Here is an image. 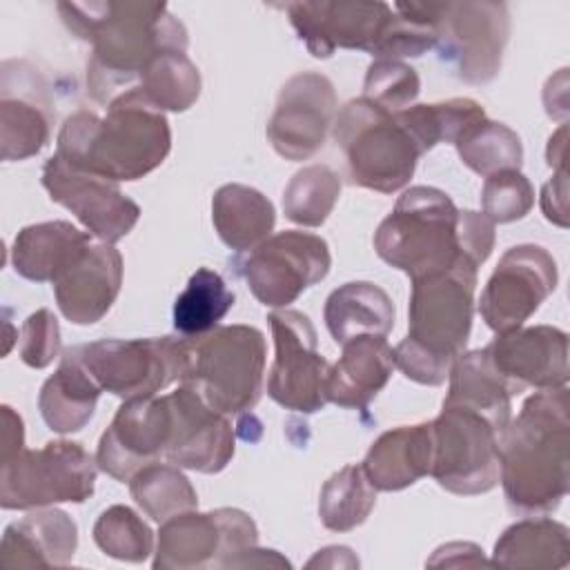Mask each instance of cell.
Listing matches in <instances>:
<instances>
[{"mask_svg":"<svg viewBox=\"0 0 570 570\" xmlns=\"http://www.w3.org/2000/svg\"><path fill=\"white\" fill-rule=\"evenodd\" d=\"M476 265L461 258L450 269L412 281L407 336L394 347V365L414 383H445L472 330Z\"/></svg>","mask_w":570,"mask_h":570,"instance_id":"4","label":"cell"},{"mask_svg":"<svg viewBox=\"0 0 570 570\" xmlns=\"http://www.w3.org/2000/svg\"><path fill=\"white\" fill-rule=\"evenodd\" d=\"M285 566H289V561L281 557L276 550H263L252 546L245 552H240L229 568H285Z\"/></svg>","mask_w":570,"mask_h":570,"instance_id":"48","label":"cell"},{"mask_svg":"<svg viewBox=\"0 0 570 570\" xmlns=\"http://www.w3.org/2000/svg\"><path fill=\"white\" fill-rule=\"evenodd\" d=\"M376 503V488L370 483L363 465H345L321 488L318 517L332 532H347L361 525Z\"/></svg>","mask_w":570,"mask_h":570,"instance_id":"37","label":"cell"},{"mask_svg":"<svg viewBox=\"0 0 570 570\" xmlns=\"http://www.w3.org/2000/svg\"><path fill=\"white\" fill-rule=\"evenodd\" d=\"M42 185L49 198L67 207L100 243H118L140 218V207L120 191L118 183L78 169L58 154L47 158Z\"/></svg>","mask_w":570,"mask_h":570,"instance_id":"16","label":"cell"},{"mask_svg":"<svg viewBox=\"0 0 570 570\" xmlns=\"http://www.w3.org/2000/svg\"><path fill=\"white\" fill-rule=\"evenodd\" d=\"M434 459L430 474L434 481L461 497L485 494L499 483V432L481 414L443 405L432 421Z\"/></svg>","mask_w":570,"mask_h":570,"instance_id":"10","label":"cell"},{"mask_svg":"<svg viewBox=\"0 0 570 570\" xmlns=\"http://www.w3.org/2000/svg\"><path fill=\"white\" fill-rule=\"evenodd\" d=\"M428 566H490V561L483 557V550L468 541H454L445 543L434 550V554L428 559Z\"/></svg>","mask_w":570,"mask_h":570,"instance_id":"46","label":"cell"},{"mask_svg":"<svg viewBox=\"0 0 570 570\" xmlns=\"http://www.w3.org/2000/svg\"><path fill=\"white\" fill-rule=\"evenodd\" d=\"M534 189L519 169L499 171L485 178L481 189V207L494 223H512L530 214Z\"/></svg>","mask_w":570,"mask_h":570,"instance_id":"42","label":"cell"},{"mask_svg":"<svg viewBox=\"0 0 570 570\" xmlns=\"http://www.w3.org/2000/svg\"><path fill=\"white\" fill-rule=\"evenodd\" d=\"M394 367V350L385 336H356L343 345L341 358L330 365L327 401L365 410L387 385Z\"/></svg>","mask_w":570,"mask_h":570,"instance_id":"25","label":"cell"},{"mask_svg":"<svg viewBox=\"0 0 570 570\" xmlns=\"http://www.w3.org/2000/svg\"><path fill=\"white\" fill-rule=\"evenodd\" d=\"M234 307V292L223 276L198 267L174 301V327L183 336H203L218 327V321Z\"/></svg>","mask_w":570,"mask_h":570,"instance_id":"34","label":"cell"},{"mask_svg":"<svg viewBox=\"0 0 570 570\" xmlns=\"http://www.w3.org/2000/svg\"><path fill=\"white\" fill-rule=\"evenodd\" d=\"M256 523L243 510L218 508L212 512H180L163 521L158 530L154 568H229L232 561L256 546Z\"/></svg>","mask_w":570,"mask_h":570,"instance_id":"11","label":"cell"},{"mask_svg":"<svg viewBox=\"0 0 570 570\" xmlns=\"http://www.w3.org/2000/svg\"><path fill=\"white\" fill-rule=\"evenodd\" d=\"M174 419L169 396L125 401L96 450L98 468L116 481H127L145 465L165 459L171 443Z\"/></svg>","mask_w":570,"mask_h":570,"instance_id":"18","label":"cell"},{"mask_svg":"<svg viewBox=\"0 0 570 570\" xmlns=\"http://www.w3.org/2000/svg\"><path fill=\"white\" fill-rule=\"evenodd\" d=\"M96 546L111 559L140 563L154 552V532L127 505H111L94 523Z\"/></svg>","mask_w":570,"mask_h":570,"instance_id":"40","label":"cell"},{"mask_svg":"<svg viewBox=\"0 0 570 570\" xmlns=\"http://www.w3.org/2000/svg\"><path fill=\"white\" fill-rule=\"evenodd\" d=\"M557 281V263L546 247L514 245L501 256L481 292V318L497 334L523 327L554 292Z\"/></svg>","mask_w":570,"mask_h":570,"instance_id":"15","label":"cell"},{"mask_svg":"<svg viewBox=\"0 0 570 570\" xmlns=\"http://www.w3.org/2000/svg\"><path fill=\"white\" fill-rule=\"evenodd\" d=\"M87 245H91V234L67 220L27 225L13 238L11 265L27 281L53 283Z\"/></svg>","mask_w":570,"mask_h":570,"instance_id":"27","label":"cell"},{"mask_svg":"<svg viewBox=\"0 0 570 570\" xmlns=\"http://www.w3.org/2000/svg\"><path fill=\"white\" fill-rule=\"evenodd\" d=\"M60 354V325L47 309H36L27 316L20 330V358L33 370H42Z\"/></svg>","mask_w":570,"mask_h":570,"instance_id":"43","label":"cell"},{"mask_svg":"<svg viewBox=\"0 0 570 570\" xmlns=\"http://www.w3.org/2000/svg\"><path fill=\"white\" fill-rule=\"evenodd\" d=\"M436 47L470 85L490 82L503 60L510 38V13L503 2L461 0L436 2Z\"/></svg>","mask_w":570,"mask_h":570,"instance_id":"12","label":"cell"},{"mask_svg":"<svg viewBox=\"0 0 570 570\" xmlns=\"http://www.w3.org/2000/svg\"><path fill=\"white\" fill-rule=\"evenodd\" d=\"M454 145L463 165L483 178L508 169H521L523 165V145L519 134L490 118H481L470 125Z\"/></svg>","mask_w":570,"mask_h":570,"instance_id":"38","label":"cell"},{"mask_svg":"<svg viewBox=\"0 0 570 570\" xmlns=\"http://www.w3.org/2000/svg\"><path fill=\"white\" fill-rule=\"evenodd\" d=\"M265 336L252 325H218L187 336L183 385L194 387L220 414L249 412L263 394Z\"/></svg>","mask_w":570,"mask_h":570,"instance_id":"6","label":"cell"},{"mask_svg":"<svg viewBox=\"0 0 570 570\" xmlns=\"http://www.w3.org/2000/svg\"><path fill=\"white\" fill-rule=\"evenodd\" d=\"M212 220L220 240L236 252H252L269 238L276 212L272 200L254 187L229 183L212 198Z\"/></svg>","mask_w":570,"mask_h":570,"instance_id":"31","label":"cell"},{"mask_svg":"<svg viewBox=\"0 0 570 570\" xmlns=\"http://www.w3.org/2000/svg\"><path fill=\"white\" fill-rule=\"evenodd\" d=\"M494 225L497 223L488 218L483 212L459 209V220H456L459 249L476 267L485 263L494 249Z\"/></svg>","mask_w":570,"mask_h":570,"instance_id":"44","label":"cell"},{"mask_svg":"<svg viewBox=\"0 0 570 570\" xmlns=\"http://www.w3.org/2000/svg\"><path fill=\"white\" fill-rule=\"evenodd\" d=\"M76 548L78 528L67 512L58 508H33L20 521L4 528L0 563L4 568L67 566Z\"/></svg>","mask_w":570,"mask_h":570,"instance_id":"24","label":"cell"},{"mask_svg":"<svg viewBox=\"0 0 570 570\" xmlns=\"http://www.w3.org/2000/svg\"><path fill=\"white\" fill-rule=\"evenodd\" d=\"M51 134L49 100L40 76L24 60L2 62L0 149L2 160L36 156Z\"/></svg>","mask_w":570,"mask_h":570,"instance_id":"22","label":"cell"},{"mask_svg":"<svg viewBox=\"0 0 570 570\" xmlns=\"http://www.w3.org/2000/svg\"><path fill=\"white\" fill-rule=\"evenodd\" d=\"M274 338V363L267 374V394L285 410L314 414L327 403L330 363L318 352V338L307 314L274 309L267 316Z\"/></svg>","mask_w":570,"mask_h":570,"instance_id":"13","label":"cell"},{"mask_svg":"<svg viewBox=\"0 0 570 570\" xmlns=\"http://www.w3.org/2000/svg\"><path fill=\"white\" fill-rule=\"evenodd\" d=\"M174 432L165 459L178 468L216 474L234 456L236 439L227 414L216 412L189 385L169 392Z\"/></svg>","mask_w":570,"mask_h":570,"instance_id":"20","label":"cell"},{"mask_svg":"<svg viewBox=\"0 0 570 570\" xmlns=\"http://www.w3.org/2000/svg\"><path fill=\"white\" fill-rule=\"evenodd\" d=\"M450 387L443 405L465 407L492 423L501 434L512 414V390L492 365L485 347L463 352L450 367Z\"/></svg>","mask_w":570,"mask_h":570,"instance_id":"28","label":"cell"},{"mask_svg":"<svg viewBox=\"0 0 570 570\" xmlns=\"http://www.w3.org/2000/svg\"><path fill=\"white\" fill-rule=\"evenodd\" d=\"M341 196V178L327 165L298 169L283 191L285 218L303 227H321Z\"/></svg>","mask_w":570,"mask_h":570,"instance_id":"39","label":"cell"},{"mask_svg":"<svg viewBox=\"0 0 570 570\" xmlns=\"http://www.w3.org/2000/svg\"><path fill=\"white\" fill-rule=\"evenodd\" d=\"M459 209L452 198L428 185L405 189L374 234L376 254L412 281L450 269L461 258ZM470 261V258H468Z\"/></svg>","mask_w":570,"mask_h":570,"instance_id":"5","label":"cell"},{"mask_svg":"<svg viewBox=\"0 0 570 570\" xmlns=\"http://www.w3.org/2000/svg\"><path fill=\"white\" fill-rule=\"evenodd\" d=\"M570 561L568 528L543 514H532L503 530L494 543L492 566L501 568H566Z\"/></svg>","mask_w":570,"mask_h":570,"instance_id":"32","label":"cell"},{"mask_svg":"<svg viewBox=\"0 0 570 570\" xmlns=\"http://www.w3.org/2000/svg\"><path fill=\"white\" fill-rule=\"evenodd\" d=\"M421 80L416 69L401 60H374L363 80V96L372 105L399 114L416 100Z\"/></svg>","mask_w":570,"mask_h":570,"instance_id":"41","label":"cell"},{"mask_svg":"<svg viewBox=\"0 0 570 570\" xmlns=\"http://www.w3.org/2000/svg\"><path fill=\"white\" fill-rule=\"evenodd\" d=\"M432 459L434 430L428 421L383 432L370 445L361 465L376 490L396 492L430 474Z\"/></svg>","mask_w":570,"mask_h":570,"instance_id":"26","label":"cell"},{"mask_svg":"<svg viewBox=\"0 0 570 570\" xmlns=\"http://www.w3.org/2000/svg\"><path fill=\"white\" fill-rule=\"evenodd\" d=\"M67 29L91 45L87 94L102 105L134 89L147 65L165 51H187L185 24L163 2H58Z\"/></svg>","mask_w":570,"mask_h":570,"instance_id":"1","label":"cell"},{"mask_svg":"<svg viewBox=\"0 0 570 570\" xmlns=\"http://www.w3.org/2000/svg\"><path fill=\"white\" fill-rule=\"evenodd\" d=\"M71 352L100 385L122 401L156 396L180 381L187 370V336L154 338H100L73 345Z\"/></svg>","mask_w":570,"mask_h":570,"instance_id":"9","label":"cell"},{"mask_svg":"<svg viewBox=\"0 0 570 570\" xmlns=\"http://www.w3.org/2000/svg\"><path fill=\"white\" fill-rule=\"evenodd\" d=\"M96 459L76 441H49L22 450L0 468V505L33 510L56 503H82L94 494Z\"/></svg>","mask_w":570,"mask_h":570,"instance_id":"8","label":"cell"},{"mask_svg":"<svg viewBox=\"0 0 570 570\" xmlns=\"http://www.w3.org/2000/svg\"><path fill=\"white\" fill-rule=\"evenodd\" d=\"M332 267V254L325 238L287 229L265 238L240 263V272L265 307H287L307 287L321 283Z\"/></svg>","mask_w":570,"mask_h":570,"instance_id":"14","label":"cell"},{"mask_svg":"<svg viewBox=\"0 0 570 570\" xmlns=\"http://www.w3.org/2000/svg\"><path fill=\"white\" fill-rule=\"evenodd\" d=\"M568 387L530 394L499 434V481L512 512L548 514L561 505L568 494Z\"/></svg>","mask_w":570,"mask_h":570,"instance_id":"2","label":"cell"},{"mask_svg":"<svg viewBox=\"0 0 570 570\" xmlns=\"http://www.w3.org/2000/svg\"><path fill=\"white\" fill-rule=\"evenodd\" d=\"M394 116L419 151L425 154L439 142H454L470 125L485 118V111L472 98H450L432 105H412Z\"/></svg>","mask_w":570,"mask_h":570,"instance_id":"35","label":"cell"},{"mask_svg":"<svg viewBox=\"0 0 570 570\" xmlns=\"http://www.w3.org/2000/svg\"><path fill=\"white\" fill-rule=\"evenodd\" d=\"M134 91L158 111H187L200 96V71L185 51H165L142 71Z\"/></svg>","mask_w":570,"mask_h":570,"instance_id":"33","label":"cell"},{"mask_svg":"<svg viewBox=\"0 0 570 570\" xmlns=\"http://www.w3.org/2000/svg\"><path fill=\"white\" fill-rule=\"evenodd\" d=\"M316 566H321V568H358V559L345 546H330V548L318 550V554L307 561V568H316Z\"/></svg>","mask_w":570,"mask_h":570,"instance_id":"49","label":"cell"},{"mask_svg":"<svg viewBox=\"0 0 570 570\" xmlns=\"http://www.w3.org/2000/svg\"><path fill=\"white\" fill-rule=\"evenodd\" d=\"M566 134H568V127L561 125L559 131L554 136H550L548 140V151H546V158H548V165L554 167V169H561L566 167Z\"/></svg>","mask_w":570,"mask_h":570,"instance_id":"50","label":"cell"},{"mask_svg":"<svg viewBox=\"0 0 570 570\" xmlns=\"http://www.w3.org/2000/svg\"><path fill=\"white\" fill-rule=\"evenodd\" d=\"M131 499L154 521L163 523L198 508V494L174 463H149L129 479Z\"/></svg>","mask_w":570,"mask_h":570,"instance_id":"36","label":"cell"},{"mask_svg":"<svg viewBox=\"0 0 570 570\" xmlns=\"http://www.w3.org/2000/svg\"><path fill=\"white\" fill-rule=\"evenodd\" d=\"M285 11L314 58H330L336 49L374 53L394 16L387 2L356 0H298Z\"/></svg>","mask_w":570,"mask_h":570,"instance_id":"17","label":"cell"},{"mask_svg":"<svg viewBox=\"0 0 570 570\" xmlns=\"http://www.w3.org/2000/svg\"><path fill=\"white\" fill-rule=\"evenodd\" d=\"M334 114L336 91L332 80L316 71H301L278 91L267 122V140L285 160H307L323 147Z\"/></svg>","mask_w":570,"mask_h":570,"instance_id":"19","label":"cell"},{"mask_svg":"<svg viewBox=\"0 0 570 570\" xmlns=\"http://www.w3.org/2000/svg\"><path fill=\"white\" fill-rule=\"evenodd\" d=\"M100 392V385L69 347L65 350L58 370L40 387L38 407L42 421L58 434L78 432L94 416Z\"/></svg>","mask_w":570,"mask_h":570,"instance_id":"30","label":"cell"},{"mask_svg":"<svg viewBox=\"0 0 570 570\" xmlns=\"http://www.w3.org/2000/svg\"><path fill=\"white\" fill-rule=\"evenodd\" d=\"M169 149L171 129L165 114L134 91L116 96L105 116L73 111L56 138V154L62 160L114 183L147 176L163 165Z\"/></svg>","mask_w":570,"mask_h":570,"instance_id":"3","label":"cell"},{"mask_svg":"<svg viewBox=\"0 0 570 570\" xmlns=\"http://www.w3.org/2000/svg\"><path fill=\"white\" fill-rule=\"evenodd\" d=\"M332 127L352 185L394 194L414 176L423 154L394 114L354 98L341 107Z\"/></svg>","mask_w":570,"mask_h":570,"instance_id":"7","label":"cell"},{"mask_svg":"<svg viewBox=\"0 0 570 570\" xmlns=\"http://www.w3.org/2000/svg\"><path fill=\"white\" fill-rule=\"evenodd\" d=\"M541 212L550 223H554L559 227H568V171H566V167L557 169V174L543 185Z\"/></svg>","mask_w":570,"mask_h":570,"instance_id":"45","label":"cell"},{"mask_svg":"<svg viewBox=\"0 0 570 570\" xmlns=\"http://www.w3.org/2000/svg\"><path fill=\"white\" fill-rule=\"evenodd\" d=\"M485 352L514 394L568 383V334L559 327H517L497 334Z\"/></svg>","mask_w":570,"mask_h":570,"instance_id":"21","label":"cell"},{"mask_svg":"<svg viewBox=\"0 0 570 570\" xmlns=\"http://www.w3.org/2000/svg\"><path fill=\"white\" fill-rule=\"evenodd\" d=\"M323 318L338 345L356 336H387L394 327V303L376 283L352 281L327 296Z\"/></svg>","mask_w":570,"mask_h":570,"instance_id":"29","label":"cell"},{"mask_svg":"<svg viewBox=\"0 0 570 570\" xmlns=\"http://www.w3.org/2000/svg\"><path fill=\"white\" fill-rule=\"evenodd\" d=\"M120 285V252L109 243H91L53 281V296L67 321L76 325H94L111 309Z\"/></svg>","mask_w":570,"mask_h":570,"instance_id":"23","label":"cell"},{"mask_svg":"<svg viewBox=\"0 0 570 570\" xmlns=\"http://www.w3.org/2000/svg\"><path fill=\"white\" fill-rule=\"evenodd\" d=\"M24 428L20 414L13 412V407L2 405V463L13 459L24 448Z\"/></svg>","mask_w":570,"mask_h":570,"instance_id":"47","label":"cell"}]
</instances>
